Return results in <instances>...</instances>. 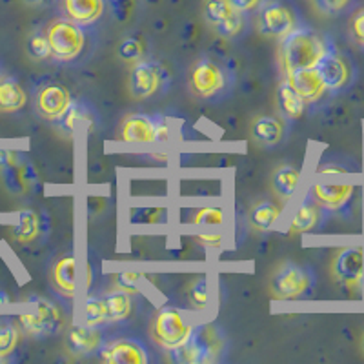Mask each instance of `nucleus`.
<instances>
[{
  "instance_id": "f257e3e1",
  "label": "nucleus",
  "mask_w": 364,
  "mask_h": 364,
  "mask_svg": "<svg viewBox=\"0 0 364 364\" xmlns=\"http://www.w3.org/2000/svg\"><path fill=\"white\" fill-rule=\"evenodd\" d=\"M324 44L321 38L308 28H295L290 33L282 37L281 58L286 73L297 70L315 68L321 55L324 53Z\"/></svg>"
},
{
  "instance_id": "f03ea898",
  "label": "nucleus",
  "mask_w": 364,
  "mask_h": 364,
  "mask_svg": "<svg viewBox=\"0 0 364 364\" xmlns=\"http://www.w3.org/2000/svg\"><path fill=\"white\" fill-rule=\"evenodd\" d=\"M46 37L50 42L51 57L58 63H71L75 58H79L86 44L82 26L71 18H58L51 22L46 29Z\"/></svg>"
},
{
  "instance_id": "7ed1b4c3",
  "label": "nucleus",
  "mask_w": 364,
  "mask_h": 364,
  "mask_svg": "<svg viewBox=\"0 0 364 364\" xmlns=\"http://www.w3.org/2000/svg\"><path fill=\"white\" fill-rule=\"evenodd\" d=\"M219 336L211 326L191 328V333L188 341L181 346L170 350L171 359L177 364H204L217 359V353L220 352Z\"/></svg>"
},
{
  "instance_id": "20e7f679",
  "label": "nucleus",
  "mask_w": 364,
  "mask_h": 364,
  "mask_svg": "<svg viewBox=\"0 0 364 364\" xmlns=\"http://www.w3.org/2000/svg\"><path fill=\"white\" fill-rule=\"evenodd\" d=\"M272 295L281 301L306 297L314 288V275L304 266L282 262L272 277Z\"/></svg>"
},
{
  "instance_id": "39448f33",
  "label": "nucleus",
  "mask_w": 364,
  "mask_h": 364,
  "mask_svg": "<svg viewBox=\"0 0 364 364\" xmlns=\"http://www.w3.org/2000/svg\"><path fill=\"white\" fill-rule=\"evenodd\" d=\"M29 302H33L37 306V311L21 315L22 328L28 331L29 336L50 337L63 330L64 315L55 302L46 301L42 297H31Z\"/></svg>"
},
{
  "instance_id": "423d86ee",
  "label": "nucleus",
  "mask_w": 364,
  "mask_h": 364,
  "mask_svg": "<svg viewBox=\"0 0 364 364\" xmlns=\"http://www.w3.org/2000/svg\"><path fill=\"white\" fill-rule=\"evenodd\" d=\"M191 326L175 308H162L154 321V339L166 350H173L188 341Z\"/></svg>"
},
{
  "instance_id": "0eeeda50",
  "label": "nucleus",
  "mask_w": 364,
  "mask_h": 364,
  "mask_svg": "<svg viewBox=\"0 0 364 364\" xmlns=\"http://www.w3.org/2000/svg\"><path fill=\"white\" fill-rule=\"evenodd\" d=\"M122 141L133 144H148V142L168 141L170 128L162 115H132L120 129Z\"/></svg>"
},
{
  "instance_id": "6e6552de",
  "label": "nucleus",
  "mask_w": 364,
  "mask_h": 364,
  "mask_svg": "<svg viewBox=\"0 0 364 364\" xmlns=\"http://www.w3.org/2000/svg\"><path fill=\"white\" fill-rule=\"evenodd\" d=\"M204 18L224 38L237 37L245 29V13L233 8L230 0H206Z\"/></svg>"
},
{
  "instance_id": "1a4fd4ad",
  "label": "nucleus",
  "mask_w": 364,
  "mask_h": 364,
  "mask_svg": "<svg viewBox=\"0 0 364 364\" xmlns=\"http://www.w3.org/2000/svg\"><path fill=\"white\" fill-rule=\"evenodd\" d=\"M331 275L341 288L357 290L364 277V250L360 246L339 250L331 261Z\"/></svg>"
},
{
  "instance_id": "9d476101",
  "label": "nucleus",
  "mask_w": 364,
  "mask_h": 364,
  "mask_svg": "<svg viewBox=\"0 0 364 364\" xmlns=\"http://www.w3.org/2000/svg\"><path fill=\"white\" fill-rule=\"evenodd\" d=\"M259 11V31L266 37L282 38L295 29L294 9L281 0H266Z\"/></svg>"
},
{
  "instance_id": "9b49d317",
  "label": "nucleus",
  "mask_w": 364,
  "mask_h": 364,
  "mask_svg": "<svg viewBox=\"0 0 364 364\" xmlns=\"http://www.w3.org/2000/svg\"><path fill=\"white\" fill-rule=\"evenodd\" d=\"M190 87L200 99H213L226 87V71L215 60L203 58L191 68Z\"/></svg>"
},
{
  "instance_id": "f8f14e48",
  "label": "nucleus",
  "mask_w": 364,
  "mask_h": 364,
  "mask_svg": "<svg viewBox=\"0 0 364 364\" xmlns=\"http://www.w3.org/2000/svg\"><path fill=\"white\" fill-rule=\"evenodd\" d=\"M328 91H339L352 80V66L346 58L333 50H324L314 68Z\"/></svg>"
},
{
  "instance_id": "ddd939ff",
  "label": "nucleus",
  "mask_w": 364,
  "mask_h": 364,
  "mask_svg": "<svg viewBox=\"0 0 364 364\" xmlns=\"http://www.w3.org/2000/svg\"><path fill=\"white\" fill-rule=\"evenodd\" d=\"M164 75L166 71L157 63L142 60V63L135 64L128 80L129 93L135 99H148L154 93H157Z\"/></svg>"
},
{
  "instance_id": "4468645a",
  "label": "nucleus",
  "mask_w": 364,
  "mask_h": 364,
  "mask_svg": "<svg viewBox=\"0 0 364 364\" xmlns=\"http://www.w3.org/2000/svg\"><path fill=\"white\" fill-rule=\"evenodd\" d=\"M102 359L112 364H148V350L133 339H120L102 350Z\"/></svg>"
},
{
  "instance_id": "2eb2a0df",
  "label": "nucleus",
  "mask_w": 364,
  "mask_h": 364,
  "mask_svg": "<svg viewBox=\"0 0 364 364\" xmlns=\"http://www.w3.org/2000/svg\"><path fill=\"white\" fill-rule=\"evenodd\" d=\"M71 104V97L68 90H64L58 84H50L42 87L37 95V109L44 119L58 120L60 115L68 109Z\"/></svg>"
},
{
  "instance_id": "dca6fc26",
  "label": "nucleus",
  "mask_w": 364,
  "mask_h": 364,
  "mask_svg": "<svg viewBox=\"0 0 364 364\" xmlns=\"http://www.w3.org/2000/svg\"><path fill=\"white\" fill-rule=\"evenodd\" d=\"M288 80L294 84L297 93L306 104L317 102L324 95V91H326L323 80H321V77H318L314 68L291 71V73H288Z\"/></svg>"
},
{
  "instance_id": "f3484780",
  "label": "nucleus",
  "mask_w": 364,
  "mask_h": 364,
  "mask_svg": "<svg viewBox=\"0 0 364 364\" xmlns=\"http://www.w3.org/2000/svg\"><path fill=\"white\" fill-rule=\"evenodd\" d=\"M66 343L70 352L77 355H91L102 346V336L95 326H71Z\"/></svg>"
},
{
  "instance_id": "a211bd4d",
  "label": "nucleus",
  "mask_w": 364,
  "mask_h": 364,
  "mask_svg": "<svg viewBox=\"0 0 364 364\" xmlns=\"http://www.w3.org/2000/svg\"><path fill=\"white\" fill-rule=\"evenodd\" d=\"M353 195L352 184H315L311 197L317 204L330 210H341L350 203Z\"/></svg>"
},
{
  "instance_id": "6ab92c4d",
  "label": "nucleus",
  "mask_w": 364,
  "mask_h": 364,
  "mask_svg": "<svg viewBox=\"0 0 364 364\" xmlns=\"http://www.w3.org/2000/svg\"><path fill=\"white\" fill-rule=\"evenodd\" d=\"M104 0H64V11L68 18L80 26L93 24L102 17Z\"/></svg>"
},
{
  "instance_id": "aec40b11",
  "label": "nucleus",
  "mask_w": 364,
  "mask_h": 364,
  "mask_svg": "<svg viewBox=\"0 0 364 364\" xmlns=\"http://www.w3.org/2000/svg\"><path fill=\"white\" fill-rule=\"evenodd\" d=\"M282 135H284V126L275 117H259L253 120L252 136L257 144L269 148V146L279 144Z\"/></svg>"
},
{
  "instance_id": "412c9836",
  "label": "nucleus",
  "mask_w": 364,
  "mask_h": 364,
  "mask_svg": "<svg viewBox=\"0 0 364 364\" xmlns=\"http://www.w3.org/2000/svg\"><path fill=\"white\" fill-rule=\"evenodd\" d=\"M304 100L299 95L294 84L286 79L277 87V106L281 113L288 119H299L304 113Z\"/></svg>"
},
{
  "instance_id": "4be33fe9",
  "label": "nucleus",
  "mask_w": 364,
  "mask_h": 364,
  "mask_svg": "<svg viewBox=\"0 0 364 364\" xmlns=\"http://www.w3.org/2000/svg\"><path fill=\"white\" fill-rule=\"evenodd\" d=\"M26 102H28V95L17 80H0V113L18 112L24 108Z\"/></svg>"
},
{
  "instance_id": "5701e85b",
  "label": "nucleus",
  "mask_w": 364,
  "mask_h": 364,
  "mask_svg": "<svg viewBox=\"0 0 364 364\" xmlns=\"http://www.w3.org/2000/svg\"><path fill=\"white\" fill-rule=\"evenodd\" d=\"M299 181H301V173H299L297 168H294V166H281L273 173V191L279 195V199L290 200L295 195V191H297Z\"/></svg>"
},
{
  "instance_id": "b1692460",
  "label": "nucleus",
  "mask_w": 364,
  "mask_h": 364,
  "mask_svg": "<svg viewBox=\"0 0 364 364\" xmlns=\"http://www.w3.org/2000/svg\"><path fill=\"white\" fill-rule=\"evenodd\" d=\"M38 232H41V223H38V215L35 211H21L18 213L17 224L13 226L11 233L13 239L21 242V245H28L31 240L37 239Z\"/></svg>"
},
{
  "instance_id": "393cba45",
  "label": "nucleus",
  "mask_w": 364,
  "mask_h": 364,
  "mask_svg": "<svg viewBox=\"0 0 364 364\" xmlns=\"http://www.w3.org/2000/svg\"><path fill=\"white\" fill-rule=\"evenodd\" d=\"M104 304H106V311H108L109 323H120L132 315L133 304L132 297L126 291H112L104 297Z\"/></svg>"
},
{
  "instance_id": "a878e982",
  "label": "nucleus",
  "mask_w": 364,
  "mask_h": 364,
  "mask_svg": "<svg viewBox=\"0 0 364 364\" xmlns=\"http://www.w3.org/2000/svg\"><path fill=\"white\" fill-rule=\"evenodd\" d=\"M279 217H281V208L273 203H261L252 208L250 211V224H252L255 230H261V232H268L272 230L275 224H277Z\"/></svg>"
},
{
  "instance_id": "bb28decb",
  "label": "nucleus",
  "mask_w": 364,
  "mask_h": 364,
  "mask_svg": "<svg viewBox=\"0 0 364 364\" xmlns=\"http://www.w3.org/2000/svg\"><path fill=\"white\" fill-rule=\"evenodd\" d=\"M53 282L58 291L71 297L75 294V259L71 255L63 257L53 268Z\"/></svg>"
},
{
  "instance_id": "cd10ccee",
  "label": "nucleus",
  "mask_w": 364,
  "mask_h": 364,
  "mask_svg": "<svg viewBox=\"0 0 364 364\" xmlns=\"http://www.w3.org/2000/svg\"><path fill=\"white\" fill-rule=\"evenodd\" d=\"M318 223V206L315 203H304L297 211L290 224L291 233H306L314 230Z\"/></svg>"
},
{
  "instance_id": "c85d7f7f",
  "label": "nucleus",
  "mask_w": 364,
  "mask_h": 364,
  "mask_svg": "<svg viewBox=\"0 0 364 364\" xmlns=\"http://www.w3.org/2000/svg\"><path fill=\"white\" fill-rule=\"evenodd\" d=\"M108 311L104 304V297H90L86 301V324L87 326H102L108 324Z\"/></svg>"
},
{
  "instance_id": "c756f323",
  "label": "nucleus",
  "mask_w": 364,
  "mask_h": 364,
  "mask_svg": "<svg viewBox=\"0 0 364 364\" xmlns=\"http://www.w3.org/2000/svg\"><path fill=\"white\" fill-rule=\"evenodd\" d=\"M26 50H28V55L33 58V60H46V58L51 57V48L50 42H48V37H46L44 33H38V31H35V33L28 38Z\"/></svg>"
},
{
  "instance_id": "7c9ffc66",
  "label": "nucleus",
  "mask_w": 364,
  "mask_h": 364,
  "mask_svg": "<svg viewBox=\"0 0 364 364\" xmlns=\"http://www.w3.org/2000/svg\"><path fill=\"white\" fill-rule=\"evenodd\" d=\"M311 4L326 17H339L355 4V0H311Z\"/></svg>"
},
{
  "instance_id": "2f4dec72",
  "label": "nucleus",
  "mask_w": 364,
  "mask_h": 364,
  "mask_svg": "<svg viewBox=\"0 0 364 364\" xmlns=\"http://www.w3.org/2000/svg\"><path fill=\"white\" fill-rule=\"evenodd\" d=\"M188 299L191 306L197 310H204L208 306V281L204 277L195 279L191 286L188 288Z\"/></svg>"
},
{
  "instance_id": "473e14b6",
  "label": "nucleus",
  "mask_w": 364,
  "mask_h": 364,
  "mask_svg": "<svg viewBox=\"0 0 364 364\" xmlns=\"http://www.w3.org/2000/svg\"><path fill=\"white\" fill-rule=\"evenodd\" d=\"M117 55H119L122 60H126V63L141 60L142 55H144V44H142L139 38H126V41L120 42Z\"/></svg>"
},
{
  "instance_id": "72a5a7b5",
  "label": "nucleus",
  "mask_w": 364,
  "mask_h": 364,
  "mask_svg": "<svg viewBox=\"0 0 364 364\" xmlns=\"http://www.w3.org/2000/svg\"><path fill=\"white\" fill-rule=\"evenodd\" d=\"M18 344V330L11 324L0 326V357L11 353Z\"/></svg>"
},
{
  "instance_id": "f704fd0d",
  "label": "nucleus",
  "mask_w": 364,
  "mask_h": 364,
  "mask_svg": "<svg viewBox=\"0 0 364 364\" xmlns=\"http://www.w3.org/2000/svg\"><path fill=\"white\" fill-rule=\"evenodd\" d=\"M139 282H141V275L135 272H122L115 277L117 288L126 294H135L139 290Z\"/></svg>"
},
{
  "instance_id": "c9c22d12",
  "label": "nucleus",
  "mask_w": 364,
  "mask_h": 364,
  "mask_svg": "<svg viewBox=\"0 0 364 364\" xmlns=\"http://www.w3.org/2000/svg\"><path fill=\"white\" fill-rule=\"evenodd\" d=\"M193 223L203 224V226H217L223 223V211L219 208H204L195 215Z\"/></svg>"
},
{
  "instance_id": "e433bc0d",
  "label": "nucleus",
  "mask_w": 364,
  "mask_h": 364,
  "mask_svg": "<svg viewBox=\"0 0 364 364\" xmlns=\"http://www.w3.org/2000/svg\"><path fill=\"white\" fill-rule=\"evenodd\" d=\"M350 31H352L353 41L364 48V9L357 11L350 22Z\"/></svg>"
},
{
  "instance_id": "4c0bfd02",
  "label": "nucleus",
  "mask_w": 364,
  "mask_h": 364,
  "mask_svg": "<svg viewBox=\"0 0 364 364\" xmlns=\"http://www.w3.org/2000/svg\"><path fill=\"white\" fill-rule=\"evenodd\" d=\"M77 117H79V106L75 102H71L70 106H68L66 112H64L63 115H60V119H58V124H60V128H63L64 132L70 133L71 129H73Z\"/></svg>"
},
{
  "instance_id": "58836bf2",
  "label": "nucleus",
  "mask_w": 364,
  "mask_h": 364,
  "mask_svg": "<svg viewBox=\"0 0 364 364\" xmlns=\"http://www.w3.org/2000/svg\"><path fill=\"white\" fill-rule=\"evenodd\" d=\"M230 2H232L233 8H237L239 11L252 13V11H257V9L261 8L266 0H230Z\"/></svg>"
},
{
  "instance_id": "ea45409f",
  "label": "nucleus",
  "mask_w": 364,
  "mask_h": 364,
  "mask_svg": "<svg viewBox=\"0 0 364 364\" xmlns=\"http://www.w3.org/2000/svg\"><path fill=\"white\" fill-rule=\"evenodd\" d=\"M199 240L208 246H220L219 233H203V235H199Z\"/></svg>"
},
{
  "instance_id": "a19ab883",
  "label": "nucleus",
  "mask_w": 364,
  "mask_h": 364,
  "mask_svg": "<svg viewBox=\"0 0 364 364\" xmlns=\"http://www.w3.org/2000/svg\"><path fill=\"white\" fill-rule=\"evenodd\" d=\"M15 162V155L9 154V151H0V168L4 170L8 166H11Z\"/></svg>"
},
{
  "instance_id": "79ce46f5",
  "label": "nucleus",
  "mask_w": 364,
  "mask_h": 364,
  "mask_svg": "<svg viewBox=\"0 0 364 364\" xmlns=\"http://www.w3.org/2000/svg\"><path fill=\"white\" fill-rule=\"evenodd\" d=\"M344 168H341V166H324V168H321V173H344Z\"/></svg>"
},
{
  "instance_id": "37998d69",
  "label": "nucleus",
  "mask_w": 364,
  "mask_h": 364,
  "mask_svg": "<svg viewBox=\"0 0 364 364\" xmlns=\"http://www.w3.org/2000/svg\"><path fill=\"white\" fill-rule=\"evenodd\" d=\"M29 6H44L48 4V2H51V0H26Z\"/></svg>"
},
{
  "instance_id": "c03bdc74",
  "label": "nucleus",
  "mask_w": 364,
  "mask_h": 364,
  "mask_svg": "<svg viewBox=\"0 0 364 364\" xmlns=\"http://www.w3.org/2000/svg\"><path fill=\"white\" fill-rule=\"evenodd\" d=\"M6 302H9V297L4 291H0V304H6Z\"/></svg>"
},
{
  "instance_id": "a18cd8bd",
  "label": "nucleus",
  "mask_w": 364,
  "mask_h": 364,
  "mask_svg": "<svg viewBox=\"0 0 364 364\" xmlns=\"http://www.w3.org/2000/svg\"><path fill=\"white\" fill-rule=\"evenodd\" d=\"M363 352H364V336H363Z\"/></svg>"
}]
</instances>
